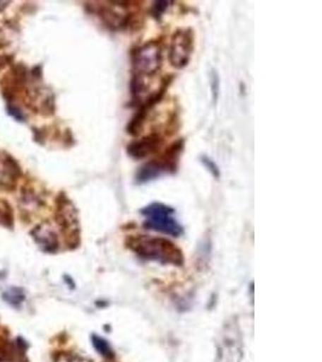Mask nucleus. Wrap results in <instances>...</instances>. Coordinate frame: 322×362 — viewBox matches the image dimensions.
Listing matches in <instances>:
<instances>
[{"mask_svg": "<svg viewBox=\"0 0 322 362\" xmlns=\"http://www.w3.org/2000/svg\"><path fill=\"white\" fill-rule=\"evenodd\" d=\"M163 138L158 133H151L141 139L134 140L127 146V155L133 160H144L153 153H157L163 145Z\"/></svg>", "mask_w": 322, "mask_h": 362, "instance_id": "6e6552de", "label": "nucleus"}, {"mask_svg": "<svg viewBox=\"0 0 322 362\" xmlns=\"http://www.w3.org/2000/svg\"><path fill=\"white\" fill-rule=\"evenodd\" d=\"M21 175V168L17 165L16 160L8 157L3 163V173L0 177V187H3L5 191L13 189L16 185V181Z\"/></svg>", "mask_w": 322, "mask_h": 362, "instance_id": "9d476101", "label": "nucleus"}, {"mask_svg": "<svg viewBox=\"0 0 322 362\" xmlns=\"http://www.w3.org/2000/svg\"><path fill=\"white\" fill-rule=\"evenodd\" d=\"M4 300L10 305L17 307V305H21L23 300H25V295L22 293L21 288H13L8 290V291H5Z\"/></svg>", "mask_w": 322, "mask_h": 362, "instance_id": "f8f14e48", "label": "nucleus"}, {"mask_svg": "<svg viewBox=\"0 0 322 362\" xmlns=\"http://www.w3.org/2000/svg\"><path fill=\"white\" fill-rule=\"evenodd\" d=\"M194 34L190 28L178 29L172 37L169 45V62L174 68L182 69L190 63L193 54Z\"/></svg>", "mask_w": 322, "mask_h": 362, "instance_id": "0eeeda50", "label": "nucleus"}, {"mask_svg": "<svg viewBox=\"0 0 322 362\" xmlns=\"http://www.w3.org/2000/svg\"><path fill=\"white\" fill-rule=\"evenodd\" d=\"M126 245L141 259L173 266L184 264L182 251L169 239L163 237L132 235L126 240Z\"/></svg>", "mask_w": 322, "mask_h": 362, "instance_id": "f03ea898", "label": "nucleus"}, {"mask_svg": "<svg viewBox=\"0 0 322 362\" xmlns=\"http://www.w3.org/2000/svg\"><path fill=\"white\" fill-rule=\"evenodd\" d=\"M211 93H213V100L216 103V100L219 98L220 92V80L217 73L213 70L210 74Z\"/></svg>", "mask_w": 322, "mask_h": 362, "instance_id": "dca6fc26", "label": "nucleus"}, {"mask_svg": "<svg viewBox=\"0 0 322 362\" xmlns=\"http://www.w3.org/2000/svg\"><path fill=\"white\" fill-rule=\"evenodd\" d=\"M32 235L42 250L47 251V252L57 251L59 243H58L57 235L52 230V227L49 225H40L32 230Z\"/></svg>", "mask_w": 322, "mask_h": 362, "instance_id": "1a4fd4ad", "label": "nucleus"}, {"mask_svg": "<svg viewBox=\"0 0 322 362\" xmlns=\"http://www.w3.org/2000/svg\"><path fill=\"white\" fill-rule=\"evenodd\" d=\"M0 223L8 226L13 225V211L11 206L5 201H0Z\"/></svg>", "mask_w": 322, "mask_h": 362, "instance_id": "ddd939ff", "label": "nucleus"}, {"mask_svg": "<svg viewBox=\"0 0 322 362\" xmlns=\"http://www.w3.org/2000/svg\"><path fill=\"white\" fill-rule=\"evenodd\" d=\"M201 162H202V165L210 172L213 177H216V179H219V177H221L219 167L215 163L214 160H211L210 157L201 156Z\"/></svg>", "mask_w": 322, "mask_h": 362, "instance_id": "2eb2a0df", "label": "nucleus"}, {"mask_svg": "<svg viewBox=\"0 0 322 362\" xmlns=\"http://www.w3.org/2000/svg\"><path fill=\"white\" fill-rule=\"evenodd\" d=\"M92 341H93V346H95V350L103 355L105 358H112L114 356V351H112V346L107 343L104 338L98 337V336H93L92 337Z\"/></svg>", "mask_w": 322, "mask_h": 362, "instance_id": "9b49d317", "label": "nucleus"}, {"mask_svg": "<svg viewBox=\"0 0 322 362\" xmlns=\"http://www.w3.org/2000/svg\"><path fill=\"white\" fill-rule=\"evenodd\" d=\"M184 150V139L177 140L160 158L146 162L136 174V185H144L178 170L179 157Z\"/></svg>", "mask_w": 322, "mask_h": 362, "instance_id": "7ed1b4c3", "label": "nucleus"}, {"mask_svg": "<svg viewBox=\"0 0 322 362\" xmlns=\"http://www.w3.org/2000/svg\"><path fill=\"white\" fill-rule=\"evenodd\" d=\"M162 47L157 42H149L132 52V78L129 83L133 103H144L169 86V78L163 80L161 87L151 90L150 83L162 68Z\"/></svg>", "mask_w": 322, "mask_h": 362, "instance_id": "f257e3e1", "label": "nucleus"}, {"mask_svg": "<svg viewBox=\"0 0 322 362\" xmlns=\"http://www.w3.org/2000/svg\"><path fill=\"white\" fill-rule=\"evenodd\" d=\"M8 114L13 116V117H15L17 121H21V122H23L25 119L23 112H22L18 107H13V105H10V107H8Z\"/></svg>", "mask_w": 322, "mask_h": 362, "instance_id": "f3484780", "label": "nucleus"}, {"mask_svg": "<svg viewBox=\"0 0 322 362\" xmlns=\"http://www.w3.org/2000/svg\"><path fill=\"white\" fill-rule=\"evenodd\" d=\"M95 6V13L104 22L107 28L112 30H122L127 28L132 21L131 4L129 1H107L98 3Z\"/></svg>", "mask_w": 322, "mask_h": 362, "instance_id": "423d86ee", "label": "nucleus"}, {"mask_svg": "<svg viewBox=\"0 0 322 362\" xmlns=\"http://www.w3.org/2000/svg\"><path fill=\"white\" fill-rule=\"evenodd\" d=\"M173 4V1H167V0H160V1H155L153 3V8H151V13L153 16L156 17L157 20H161L163 13L168 10L170 5Z\"/></svg>", "mask_w": 322, "mask_h": 362, "instance_id": "4468645a", "label": "nucleus"}, {"mask_svg": "<svg viewBox=\"0 0 322 362\" xmlns=\"http://www.w3.org/2000/svg\"><path fill=\"white\" fill-rule=\"evenodd\" d=\"M243 358V339L236 321L223 326L216 346L215 362H240Z\"/></svg>", "mask_w": 322, "mask_h": 362, "instance_id": "39448f33", "label": "nucleus"}, {"mask_svg": "<svg viewBox=\"0 0 322 362\" xmlns=\"http://www.w3.org/2000/svg\"><path fill=\"white\" fill-rule=\"evenodd\" d=\"M144 216L143 226L146 230L160 232L170 237H180L184 228L175 218V209L165 203L153 202L141 210Z\"/></svg>", "mask_w": 322, "mask_h": 362, "instance_id": "20e7f679", "label": "nucleus"}]
</instances>
